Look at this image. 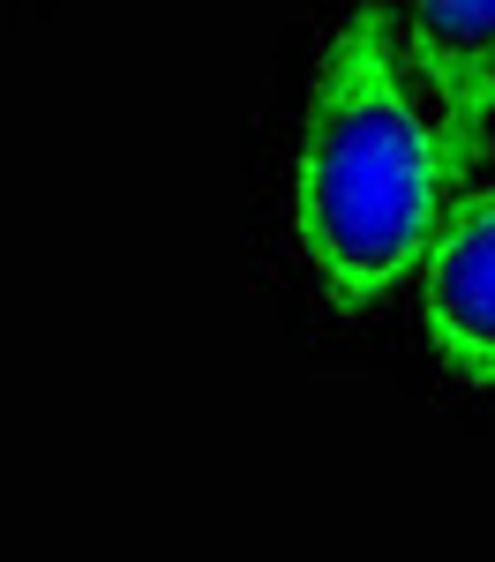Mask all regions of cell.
Segmentation results:
<instances>
[{
	"label": "cell",
	"mask_w": 495,
	"mask_h": 562,
	"mask_svg": "<svg viewBox=\"0 0 495 562\" xmlns=\"http://www.w3.org/2000/svg\"><path fill=\"white\" fill-rule=\"evenodd\" d=\"M420 338L450 383L495 390V180H465L420 256Z\"/></svg>",
	"instance_id": "2"
},
{
	"label": "cell",
	"mask_w": 495,
	"mask_h": 562,
	"mask_svg": "<svg viewBox=\"0 0 495 562\" xmlns=\"http://www.w3.org/2000/svg\"><path fill=\"white\" fill-rule=\"evenodd\" d=\"M465 180L443 121L413 76L391 0H360L323 38L315 90L293 143L285 225L315 293L338 315H375L420 278V256Z\"/></svg>",
	"instance_id": "1"
},
{
	"label": "cell",
	"mask_w": 495,
	"mask_h": 562,
	"mask_svg": "<svg viewBox=\"0 0 495 562\" xmlns=\"http://www.w3.org/2000/svg\"><path fill=\"white\" fill-rule=\"evenodd\" d=\"M391 23L443 121L450 166L473 180L495 143V0H391Z\"/></svg>",
	"instance_id": "3"
}]
</instances>
